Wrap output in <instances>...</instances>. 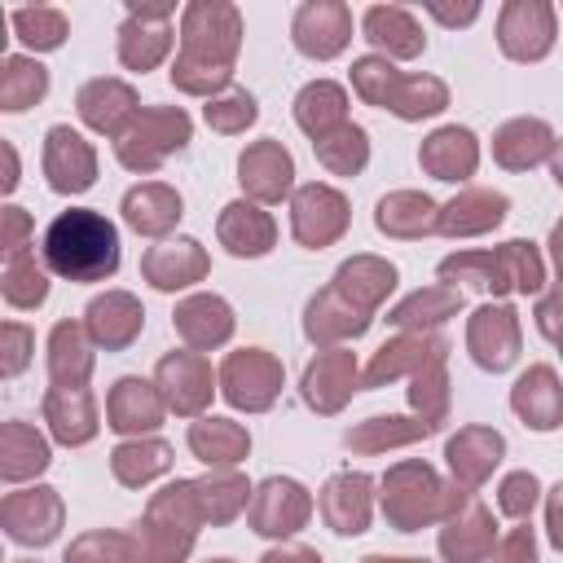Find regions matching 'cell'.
Instances as JSON below:
<instances>
[{
	"label": "cell",
	"instance_id": "74e56055",
	"mask_svg": "<svg viewBox=\"0 0 563 563\" xmlns=\"http://www.w3.org/2000/svg\"><path fill=\"white\" fill-rule=\"evenodd\" d=\"M194 493H198L202 519H211V523H224V519H233L246 506V479H238V475L194 479Z\"/></svg>",
	"mask_w": 563,
	"mask_h": 563
},
{
	"label": "cell",
	"instance_id": "c3c4849f",
	"mask_svg": "<svg viewBox=\"0 0 563 563\" xmlns=\"http://www.w3.org/2000/svg\"><path fill=\"white\" fill-rule=\"evenodd\" d=\"M4 295H9V303H22V308L40 303V299L48 295L44 268H35V264H26V260H13V264H9V286H4Z\"/></svg>",
	"mask_w": 563,
	"mask_h": 563
},
{
	"label": "cell",
	"instance_id": "bcb514c9",
	"mask_svg": "<svg viewBox=\"0 0 563 563\" xmlns=\"http://www.w3.org/2000/svg\"><path fill=\"white\" fill-rule=\"evenodd\" d=\"M537 493H541L537 475H532V471H515V475L501 479V488H497V506H501V515H510V519H528L532 506H537Z\"/></svg>",
	"mask_w": 563,
	"mask_h": 563
},
{
	"label": "cell",
	"instance_id": "5bb4252c",
	"mask_svg": "<svg viewBox=\"0 0 563 563\" xmlns=\"http://www.w3.org/2000/svg\"><path fill=\"white\" fill-rule=\"evenodd\" d=\"M176 330L194 343V347H216L233 334V308L220 295H194L176 308Z\"/></svg>",
	"mask_w": 563,
	"mask_h": 563
},
{
	"label": "cell",
	"instance_id": "6f0895ef",
	"mask_svg": "<svg viewBox=\"0 0 563 563\" xmlns=\"http://www.w3.org/2000/svg\"><path fill=\"white\" fill-rule=\"evenodd\" d=\"M554 180L563 185V145H559V154H554Z\"/></svg>",
	"mask_w": 563,
	"mask_h": 563
},
{
	"label": "cell",
	"instance_id": "d6986e66",
	"mask_svg": "<svg viewBox=\"0 0 563 563\" xmlns=\"http://www.w3.org/2000/svg\"><path fill=\"white\" fill-rule=\"evenodd\" d=\"M163 418V400L150 383L141 378H119L110 391V427L114 431H154Z\"/></svg>",
	"mask_w": 563,
	"mask_h": 563
},
{
	"label": "cell",
	"instance_id": "f35d334b",
	"mask_svg": "<svg viewBox=\"0 0 563 563\" xmlns=\"http://www.w3.org/2000/svg\"><path fill=\"white\" fill-rule=\"evenodd\" d=\"M48 365H53V378H70V387H79L88 378L92 356H88V343H84V330L79 325L62 321L53 330V356H48Z\"/></svg>",
	"mask_w": 563,
	"mask_h": 563
},
{
	"label": "cell",
	"instance_id": "db71d44e",
	"mask_svg": "<svg viewBox=\"0 0 563 563\" xmlns=\"http://www.w3.org/2000/svg\"><path fill=\"white\" fill-rule=\"evenodd\" d=\"M550 541L563 550V484L550 488Z\"/></svg>",
	"mask_w": 563,
	"mask_h": 563
},
{
	"label": "cell",
	"instance_id": "ab89813d",
	"mask_svg": "<svg viewBox=\"0 0 563 563\" xmlns=\"http://www.w3.org/2000/svg\"><path fill=\"white\" fill-rule=\"evenodd\" d=\"M435 356H444V343H440V339H400V343H391V347H378V361L365 369V383L378 387V383L391 378L400 365H409V361H435Z\"/></svg>",
	"mask_w": 563,
	"mask_h": 563
},
{
	"label": "cell",
	"instance_id": "d6a6232c",
	"mask_svg": "<svg viewBox=\"0 0 563 563\" xmlns=\"http://www.w3.org/2000/svg\"><path fill=\"white\" fill-rule=\"evenodd\" d=\"M365 40L391 48L396 57H413V53L422 48V35H418L413 18H409L405 9H383V4L365 13Z\"/></svg>",
	"mask_w": 563,
	"mask_h": 563
},
{
	"label": "cell",
	"instance_id": "e575fe53",
	"mask_svg": "<svg viewBox=\"0 0 563 563\" xmlns=\"http://www.w3.org/2000/svg\"><path fill=\"white\" fill-rule=\"evenodd\" d=\"M457 308H462V290H453V286H431V290L409 295L387 321H391V325H435V321L453 317Z\"/></svg>",
	"mask_w": 563,
	"mask_h": 563
},
{
	"label": "cell",
	"instance_id": "7bdbcfd3",
	"mask_svg": "<svg viewBox=\"0 0 563 563\" xmlns=\"http://www.w3.org/2000/svg\"><path fill=\"white\" fill-rule=\"evenodd\" d=\"M400 422H405V418H369L365 431H347V444L383 449V444H405V440H413V435L435 431V422H427V418H418V422H409V427H400Z\"/></svg>",
	"mask_w": 563,
	"mask_h": 563
},
{
	"label": "cell",
	"instance_id": "484cf974",
	"mask_svg": "<svg viewBox=\"0 0 563 563\" xmlns=\"http://www.w3.org/2000/svg\"><path fill=\"white\" fill-rule=\"evenodd\" d=\"M493 545V515L484 506H471L462 519H453L440 532V550L449 563H479Z\"/></svg>",
	"mask_w": 563,
	"mask_h": 563
},
{
	"label": "cell",
	"instance_id": "277c9868",
	"mask_svg": "<svg viewBox=\"0 0 563 563\" xmlns=\"http://www.w3.org/2000/svg\"><path fill=\"white\" fill-rule=\"evenodd\" d=\"M295 238L303 242V246H325L330 238H339L343 233V224H347V202H343V194L339 189H330V185H303L299 194H295Z\"/></svg>",
	"mask_w": 563,
	"mask_h": 563
},
{
	"label": "cell",
	"instance_id": "7a4b0ae2",
	"mask_svg": "<svg viewBox=\"0 0 563 563\" xmlns=\"http://www.w3.org/2000/svg\"><path fill=\"white\" fill-rule=\"evenodd\" d=\"M444 488H440V479H435V471L431 466H422V462H400L387 479H383V510H387V519L400 528V532H413V528H422L427 519H435L444 506Z\"/></svg>",
	"mask_w": 563,
	"mask_h": 563
},
{
	"label": "cell",
	"instance_id": "1f68e13d",
	"mask_svg": "<svg viewBox=\"0 0 563 563\" xmlns=\"http://www.w3.org/2000/svg\"><path fill=\"white\" fill-rule=\"evenodd\" d=\"M48 422H53V435L62 444H84L92 431H97V413H92V396L84 387H70V405H66V391L57 387L48 396Z\"/></svg>",
	"mask_w": 563,
	"mask_h": 563
},
{
	"label": "cell",
	"instance_id": "f546056e",
	"mask_svg": "<svg viewBox=\"0 0 563 563\" xmlns=\"http://www.w3.org/2000/svg\"><path fill=\"white\" fill-rule=\"evenodd\" d=\"M334 286L343 290V295H352L356 290V308H374L391 286H396V268L391 264H383V260H369V255H361V260H347L343 268H339V277H334Z\"/></svg>",
	"mask_w": 563,
	"mask_h": 563
},
{
	"label": "cell",
	"instance_id": "4fadbf2b",
	"mask_svg": "<svg viewBox=\"0 0 563 563\" xmlns=\"http://www.w3.org/2000/svg\"><path fill=\"white\" fill-rule=\"evenodd\" d=\"M352 383H356V361L347 352H325L303 374V400L312 409H321V413H334L347 400Z\"/></svg>",
	"mask_w": 563,
	"mask_h": 563
},
{
	"label": "cell",
	"instance_id": "681fc988",
	"mask_svg": "<svg viewBox=\"0 0 563 563\" xmlns=\"http://www.w3.org/2000/svg\"><path fill=\"white\" fill-rule=\"evenodd\" d=\"M251 119H255V97L242 92V88H233L224 101H211V106H207V123H216L220 132H238V128H246Z\"/></svg>",
	"mask_w": 563,
	"mask_h": 563
},
{
	"label": "cell",
	"instance_id": "6da1fadb",
	"mask_svg": "<svg viewBox=\"0 0 563 563\" xmlns=\"http://www.w3.org/2000/svg\"><path fill=\"white\" fill-rule=\"evenodd\" d=\"M44 264L66 282H106L119 268V229L101 211L70 207L44 229Z\"/></svg>",
	"mask_w": 563,
	"mask_h": 563
},
{
	"label": "cell",
	"instance_id": "f6af8a7d",
	"mask_svg": "<svg viewBox=\"0 0 563 563\" xmlns=\"http://www.w3.org/2000/svg\"><path fill=\"white\" fill-rule=\"evenodd\" d=\"M4 449H9V453H26V457H9V462H4V475H9V479H18L22 471H44V466H48V449H44V440L31 435V431L18 427V422L9 427Z\"/></svg>",
	"mask_w": 563,
	"mask_h": 563
},
{
	"label": "cell",
	"instance_id": "7402d4cb",
	"mask_svg": "<svg viewBox=\"0 0 563 563\" xmlns=\"http://www.w3.org/2000/svg\"><path fill=\"white\" fill-rule=\"evenodd\" d=\"M418 158H422V167H431L440 180H462V176H471L479 150H475V136H471L466 128H440V132L422 145Z\"/></svg>",
	"mask_w": 563,
	"mask_h": 563
},
{
	"label": "cell",
	"instance_id": "9c48e42d",
	"mask_svg": "<svg viewBox=\"0 0 563 563\" xmlns=\"http://www.w3.org/2000/svg\"><path fill=\"white\" fill-rule=\"evenodd\" d=\"M158 387L176 413H198L211 396V374L198 352H172L158 361Z\"/></svg>",
	"mask_w": 563,
	"mask_h": 563
},
{
	"label": "cell",
	"instance_id": "816d5d0a",
	"mask_svg": "<svg viewBox=\"0 0 563 563\" xmlns=\"http://www.w3.org/2000/svg\"><path fill=\"white\" fill-rule=\"evenodd\" d=\"M537 325H541V334H550V339L563 334V290L537 308Z\"/></svg>",
	"mask_w": 563,
	"mask_h": 563
},
{
	"label": "cell",
	"instance_id": "b9f144b4",
	"mask_svg": "<svg viewBox=\"0 0 563 563\" xmlns=\"http://www.w3.org/2000/svg\"><path fill=\"white\" fill-rule=\"evenodd\" d=\"M48 88V75L40 62L9 57L4 62V110H26V101H40Z\"/></svg>",
	"mask_w": 563,
	"mask_h": 563
},
{
	"label": "cell",
	"instance_id": "f907efd6",
	"mask_svg": "<svg viewBox=\"0 0 563 563\" xmlns=\"http://www.w3.org/2000/svg\"><path fill=\"white\" fill-rule=\"evenodd\" d=\"M497 563H537V545H532V528H515L501 545H497Z\"/></svg>",
	"mask_w": 563,
	"mask_h": 563
},
{
	"label": "cell",
	"instance_id": "8fae6325",
	"mask_svg": "<svg viewBox=\"0 0 563 563\" xmlns=\"http://www.w3.org/2000/svg\"><path fill=\"white\" fill-rule=\"evenodd\" d=\"M44 167H48V185L57 194H79V189L92 185V150L70 128H53L48 132V158H44Z\"/></svg>",
	"mask_w": 563,
	"mask_h": 563
},
{
	"label": "cell",
	"instance_id": "ee69618b",
	"mask_svg": "<svg viewBox=\"0 0 563 563\" xmlns=\"http://www.w3.org/2000/svg\"><path fill=\"white\" fill-rule=\"evenodd\" d=\"M66 563H132V545L123 537L88 532L66 550Z\"/></svg>",
	"mask_w": 563,
	"mask_h": 563
},
{
	"label": "cell",
	"instance_id": "7dc6e473",
	"mask_svg": "<svg viewBox=\"0 0 563 563\" xmlns=\"http://www.w3.org/2000/svg\"><path fill=\"white\" fill-rule=\"evenodd\" d=\"M13 22H18V31H22V44H31V48H57L62 35H66L62 18L48 13V9H35V13L22 9V13H13Z\"/></svg>",
	"mask_w": 563,
	"mask_h": 563
},
{
	"label": "cell",
	"instance_id": "2e32d148",
	"mask_svg": "<svg viewBox=\"0 0 563 563\" xmlns=\"http://www.w3.org/2000/svg\"><path fill=\"white\" fill-rule=\"evenodd\" d=\"M141 321H145L141 303H136L132 295H123V290L101 295V299L88 303V330H92V339L106 343V347L132 343V339L141 334Z\"/></svg>",
	"mask_w": 563,
	"mask_h": 563
},
{
	"label": "cell",
	"instance_id": "ac0fdd59",
	"mask_svg": "<svg viewBox=\"0 0 563 563\" xmlns=\"http://www.w3.org/2000/svg\"><path fill=\"white\" fill-rule=\"evenodd\" d=\"M202 268H207V260H202V251H198V242H194V238L163 242V246H154V251L145 255V277H150L158 290L189 286V282H198V277H202Z\"/></svg>",
	"mask_w": 563,
	"mask_h": 563
},
{
	"label": "cell",
	"instance_id": "9f6ffc18",
	"mask_svg": "<svg viewBox=\"0 0 563 563\" xmlns=\"http://www.w3.org/2000/svg\"><path fill=\"white\" fill-rule=\"evenodd\" d=\"M365 563H422V559H383V554H369Z\"/></svg>",
	"mask_w": 563,
	"mask_h": 563
},
{
	"label": "cell",
	"instance_id": "603a6c76",
	"mask_svg": "<svg viewBox=\"0 0 563 563\" xmlns=\"http://www.w3.org/2000/svg\"><path fill=\"white\" fill-rule=\"evenodd\" d=\"M189 449H194L207 466H233L238 457H246L251 435H246L238 422L202 418V422H194V427H189Z\"/></svg>",
	"mask_w": 563,
	"mask_h": 563
},
{
	"label": "cell",
	"instance_id": "ba28073f",
	"mask_svg": "<svg viewBox=\"0 0 563 563\" xmlns=\"http://www.w3.org/2000/svg\"><path fill=\"white\" fill-rule=\"evenodd\" d=\"M510 405L532 431H554L563 422V387H559L554 369L532 365L528 374H519V383L510 391Z\"/></svg>",
	"mask_w": 563,
	"mask_h": 563
},
{
	"label": "cell",
	"instance_id": "4316f807",
	"mask_svg": "<svg viewBox=\"0 0 563 563\" xmlns=\"http://www.w3.org/2000/svg\"><path fill=\"white\" fill-rule=\"evenodd\" d=\"M189 545H194V528H185V523L150 510V523L141 528L132 559L136 563H180L189 554Z\"/></svg>",
	"mask_w": 563,
	"mask_h": 563
},
{
	"label": "cell",
	"instance_id": "83f0119b",
	"mask_svg": "<svg viewBox=\"0 0 563 563\" xmlns=\"http://www.w3.org/2000/svg\"><path fill=\"white\" fill-rule=\"evenodd\" d=\"M506 216V198L501 194H488V189H471L462 198H453L440 216V229L444 233H484L493 224H501Z\"/></svg>",
	"mask_w": 563,
	"mask_h": 563
},
{
	"label": "cell",
	"instance_id": "d590c367",
	"mask_svg": "<svg viewBox=\"0 0 563 563\" xmlns=\"http://www.w3.org/2000/svg\"><path fill=\"white\" fill-rule=\"evenodd\" d=\"M167 466H172V449L163 440H136V444L114 449V475L123 484H145V479L163 475Z\"/></svg>",
	"mask_w": 563,
	"mask_h": 563
},
{
	"label": "cell",
	"instance_id": "9a60e30c",
	"mask_svg": "<svg viewBox=\"0 0 563 563\" xmlns=\"http://www.w3.org/2000/svg\"><path fill=\"white\" fill-rule=\"evenodd\" d=\"M295 44L308 57H334L347 44V13L339 4H303L295 18Z\"/></svg>",
	"mask_w": 563,
	"mask_h": 563
},
{
	"label": "cell",
	"instance_id": "f1b7e54d",
	"mask_svg": "<svg viewBox=\"0 0 563 563\" xmlns=\"http://www.w3.org/2000/svg\"><path fill=\"white\" fill-rule=\"evenodd\" d=\"M545 150H550V128H545L541 119H515V123H506V128L497 132V141H493V154H497L506 167H528V163L545 158Z\"/></svg>",
	"mask_w": 563,
	"mask_h": 563
},
{
	"label": "cell",
	"instance_id": "5b68a950",
	"mask_svg": "<svg viewBox=\"0 0 563 563\" xmlns=\"http://www.w3.org/2000/svg\"><path fill=\"white\" fill-rule=\"evenodd\" d=\"M308 510H312V501L295 479H264L251 501V523L264 537H290L308 519Z\"/></svg>",
	"mask_w": 563,
	"mask_h": 563
},
{
	"label": "cell",
	"instance_id": "f5cc1de1",
	"mask_svg": "<svg viewBox=\"0 0 563 563\" xmlns=\"http://www.w3.org/2000/svg\"><path fill=\"white\" fill-rule=\"evenodd\" d=\"M260 563H321V554L308 545H282V550H268Z\"/></svg>",
	"mask_w": 563,
	"mask_h": 563
},
{
	"label": "cell",
	"instance_id": "d4e9b609",
	"mask_svg": "<svg viewBox=\"0 0 563 563\" xmlns=\"http://www.w3.org/2000/svg\"><path fill=\"white\" fill-rule=\"evenodd\" d=\"M220 238L233 255H264L273 246V220L251 202H229L220 216Z\"/></svg>",
	"mask_w": 563,
	"mask_h": 563
},
{
	"label": "cell",
	"instance_id": "836d02e7",
	"mask_svg": "<svg viewBox=\"0 0 563 563\" xmlns=\"http://www.w3.org/2000/svg\"><path fill=\"white\" fill-rule=\"evenodd\" d=\"M431 198L422 194H391L378 202V229L383 233H427V229H440V220L431 216Z\"/></svg>",
	"mask_w": 563,
	"mask_h": 563
},
{
	"label": "cell",
	"instance_id": "e0dca14e",
	"mask_svg": "<svg viewBox=\"0 0 563 563\" xmlns=\"http://www.w3.org/2000/svg\"><path fill=\"white\" fill-rule=\"evenodd\" d=\"M501 449H506V440L497 435V431H488V427H466V431H457L453 440H449V466H453V475L462 479V484H479L497 462H501Z\"/></svg>",
	"mask_w": 563,
	"mask_h": 563
},
{
	"label": "cell",
	"instance_id": "8d00e7d4",
	"mask_svg": "<svg viewBox=\"0 0 563 563\" xmlns=\"http://www.w3.org/2000/svg\"><path fill=\"white\" fill-rule=\"evenodd\" d=\"M312 145H317L321 163H325L330 172H339V176H352V172H361V167H365V158H369L365 132H361L356 123H343L339 132H330V136H321V141H312Z\"/></svg>",
	"mask_w": 563,
	"mask_h": 563
},
{
	"label": "cell",
	"instance_id": "52a82bcc",
	"mask_svg": "<svg viewBox=\"0 0 563 563\" xmlns=\"http://www.w3.org/2000/svg\"><path fill=\"white\" fill-rule=\"evenodd\" d=\"M321 515L339 537H356L369 523V475L343 471L321 488Z\"/></svg>",
	"mask_w": 563,
	"mask_h": 563
},
{
	"label": "cell",
	"instance_id": "11a10c76",
	"mask_svg": "<svg viewBox=\"0 0 563 563\" xmlns=\"http://www.w3.org/2000/svg\"><path fill=\"white\" fill-rule=\"evenodd\" d=\"M554 260H559V273H563V220L554 224Z\"/></svg>",
	"mask_w": 563,
	"mask_h": 563
},
{
	"label": "cell",
	"instance_id": "4dcf8cb0",
	"mask_svg": "<svg viewBox=\"0 0 563 563\" xmlns=\"http://www.w3.org/2000/svg\"><path fill=\"white\" fill-rule=\"evenodd\" d=\"M369 325V312L356 303H343L339 290H325L308 303V334L312 339H334V334H361Z\"/></svg>",
	"mask_w": 563,
	"mask_h": 563
},
{
	"label": "cell",
	"instance_id": "680465c9",
	"mask_svg": "<svg viewBox=\"0 0 563 563\" xmlns=\"http://www.w3.org/2000/svg\"><path fill=\"white\" fill-rule=\"evenodd\" d=\"M211 563H233V559H211Z\"/></svg>",
	"mask_w": 563,
	"mask_h": 563
},
{
	"label": "cell",
	"instance_id": "8992f818",
	"mask_svg": "<svg viewBox=\"0 0 563 563\" xmlns=\"http://www.w3.org/2000/svg\"><path fill=\"white\" fill-rule=\"evenodd\" d=\"M471 352L484 369H506L515 356H519V321H515V308L506 303H488L475 312L471 321Z\"/></svg>",
	"mask_w": 563,
	"mask_h": 563
},
{
	"label": "cell",
	"instance_id": "7c38bea8",
	"mask_svg": "<svg viewBox=\"0 0 563 563\" xmlns=\"http://www.w3.org/2000/svg\"><path fill=\"white\" fill-rule=\"evenodd\" d=\"M554 40V22L545 4H510L501 13V48L519 62H532L550 48Z\"/></svg>",
	"mask_w": 563,
	"mask_h": 563
},
{
	"label": "cell",
	"instance_id": "ffe728a7",
	"mask_svg": "<svg viewBox=\"0 0 563 563\" xmlns=\"http://www.w3.org/2000/svg\"><path fill=\"white\" fill-rule=\"evenodd\" d=\"M347 97H343V88L339 84H330V79H321V84H308L299 97H295V119H299V128L308 132V136H330V132H339L347 119Z\"/></svg>",
	"mask_w": 563,
	"mask_h": 563
},
{
	"label": "cell",
	"instance_id": "30bf717a",
	"mask_svg": "<svg viewBox=\"0 0 563 563\" xmlns=\"http://www.w3.org/2000/svg\"><path fill=\"white\" fill-rule=\"evenodd\" d=\"M238 172H242V185L255 194V198H264V202H277L286 189H290V176H295V163H290V154L277 145V141H255L242 158H238Z\"/></svg>",
	"mask_w": 563,
	"mask_h": 563
},
{
	"label": "cell",
	"instance_id": "3957f363",
	"mask_svg": "<svg viewBox=\"0 0 563 563\" xmlns=\"http://www.w3.org/2000/svg\"><path fill=\"white\" fill-rule=\"evenodd\" d=\"M220 383H224V400L233 409H268L273 396L282 391V365L264 347H246L224 361Z\"/></svg>",
	"mask_w": 563,
	"mask_h": 563
},
{
	"label": "cell",
	"instance_id": "44dd1931",
	"mask_svg": "<svg viewBox=\"0 0 563 563\" xmlns=\"http://www.w3.org/2000/svg\"><path fill=\"white\" fill-rule=\"evenodd\" d=\"M132 110H136V97H132V88L119 84V79H97V84H88V88L79 92V114H84V123L97 128V132H119Z\"/></svg>",
	"mask_w": 563,
	"mask_h": 563
},
{
	"label": "cell",
	"instance_id": "91938a15",
	"mask_svg": "<svg viewBox=\"0 0 563 563\" xmlns=\"http://www.w3.org/2000/svg\"><path fill=\"white\" fill-rule=\"evenodd\" d=\"M559 347H563V334H559Z\"/></svg>",
	"mask_w": 563,
	"mask_h": 563
},
{
	"label": "cell",
	"instance_id": "60d3db41",
	"mask_svg": "<svg viewBox=\"0 0 563 563\" xmlns=\"http://www.w3.org/2000/svg\"><path fill=\"white\" fill-rule=\"evenodd\" d=\"M163 48H167V26L145 31V13H141V9H132L128 26H123V44H119L123 62H128V66H136V70H145V66H154V62L163 57Z\"/></svg>",
	"mask_w": 563,
	"mask_h": 563
},
{
	"label": "cell",
	"instance_id": "cb8c5ba5",
	"mask_svg": "<svg viewBox=\"0 0 563 563\" xmlns=\"http://www.w3.org/2000/svg\"><path fill=\"white\" fill-rule=\"evenodd\" d=\"M123 220L136 233H163L180 220V194H172L167 185H141L123 198Z\"/></svg>",
	"mask_w": 563,
	"mask_h": 563
}]
</instances>
